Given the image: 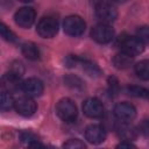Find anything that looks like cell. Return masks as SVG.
Instances as JSON below:
<instances>
[{
    "label": "cell",
    "mask_w": 149,
    "mask_h": 149,
    "mask_svg": "<svg viewBox=\"0 0 149 149\" xmlns=\"http://www.w3.org/2000/svg\"><path fill=\"white\" fill-rule=\"evenodd\" d=\"M56 113L61 120L65 122H71L77 119L78 109L76 104L70 98H63L56 105Z\"/></svg>",
    "instance_id": "6da1fadb"
},
{
    "label": "cell",
    "mask_w": 149,
    "mask_h": 149,
    "mask_svg": "<svg viewBox=\"0 0 149 149\" xmlns=\"http://www.w3.org/2000/svg\"><path fill=\"white\" fill-rule=\"evenodd\" d=\"M119 47H120L121 51L134 57L136 55H140L143 51L144 43L137 36H135V37L134 36H126L119 41Z\"/></svg>",
    "instance_id": "7a4b0ae2"
},
{
    "label": "cell",
    "mask_w": 149,
    "mask_h": 149,
    "mask_svg": "<svg viewBox=\"0 0 149 149\" xmlns=\"http://www.w3.org/2000/svg\"><path fill=\"white\" fill-rule=\"evenodd\" d=\"M85 27H86V24H85L84 20L78 15L68 16L63 23V29H64L65 34H68L69 36H73V37L83 35L85 31Z\"/></svg>",
    "instance_id": "3957f363"
},
{
    "label": "cell",
    "mask_w": 149,
    "mask_h": 149,
    "mask_svg": "<svg viewBox=\"0 0 149 149\" xmlns=\"http://www.w3.org/2000/svg\"><path fill=\"white\" fill-rule=\"evenodd\" d=\"M37 34L44 38L54 37L58 31V22L52 16H45L40 20L37 23Z\"/></svg>",
    "instance_id": "277c9868"
},
{
    "label": "cell",
    "mask_w": 149,
    "mask_h": 149,
    "mask_svg": "<svg viewBox=\"0 0 149 149\" xmlns=\"http://www.w3.org/2000/svg\"><path fill=\"white\" fill-rule=\"evenodd\" d=\"M91 36L95 42L101 43V44H106L114 38V29L108 23L101 22V23H99L92 28Z\"/></svg>",
    "instance_id": "5b68a950"
},
{
    "label": "cell",
    "mask_w": 149,
    "mask_h": 149,
    "mask_svg": "<svg viewBox=\"0 0 149 149\" xmlns=\"http://www.w3.org/2000/svg\"><path fill=\"white\" fill-rule=\"evenodd\" d=\"M15 111L22 116H31L36 112V104L29 95H22L14 101Z\"/></svg>",
    "instance_id": "8992f818"
},
{
    "label": "cell",
    "mask_w": 149,
    "mask_h": 149,
    "mask_svg": "<svg viewBox=\"0 0 149 149\" xmlns=\"http://www.w3.org/2000/svg\"><path fill=\"white\" fill-rule=\"evenodd\" d=\"M83 112L91 119H99L104 115L105 108L102 102L97 98H88L83 104Z\"/></svg>",
    "instance_id": "52a82bcc"
},
{
    "label": "cell",
    "mask_w": 149,
    "mask_h": 149,
    "mask_svg": "<svg viewBox=\"0 0 149 149\" xmlns=\"http://www.w3.org/2000/svg\"><path fill=\"white\" fill-rule=\"evenodd\" d=\"M95 16L102 22V23H109L113 22L116 16H118V12L114 8V6H112L108 2H99L95 6Z\"/></svg>",
    "instance_id": "ba28073f"
},
{
    "label": "cell",
    "mask_w": 149,
    "mask_h": 149,
    "mask_svg": "<svg viewBox=\"0 0 149 149\" xmlns=\"http://www.w3.org/2000/svg\"><path fill=\"white\" fill-rule=\"evenodd\" d=\"M21 90L23 91V93L26 95L35 98V97H40L43 93L44 86H43L42 80H40L38 78H35V77H31V78H28L22 81Z\"/></svg>",
    "instance_id": "9c48e42d"
},
{
    "label": "cell",
    "mask_w": 149,
    "mask_h": 149,
    "mask_svg": "<svg viewBox=\"0 0 149 149\" xmlns=\"http://www.w3.org/2000/svg\"><path fill=\"white\" fill-rule=\"evenodd\" d=\"M35 17L36 13L31 7H22L14 15L15 23L22 28H29L34 23Z\"/></svg>",
    "instance_id": "30bf717a"
},
{
    "label": "cell",
    "mask_w": 149,
    "mask_h": 149,
    "mask_svg": "<svg viewBox=\"0 0 149 149\" xmlns=\"http://www.w3.org/2000/svg\"><path fill=\"white\" fill-rule=\"evenodd\" d=\"M114 115L119 121L130 122L136 116V109L129 102H119L114 107Z\"/></svg>",
    "instance_id": "8fae6325"
},
{
    "label": "cell",
    "mask_w": 149,
    "mask_h": 149,
    "mask_svg": "<svg viewBox=\"0 0 149 149\" xmlns=\"http://www.w3.org/2000/svg\"><path fill=\"white\" fill-rule=\"evenodd\" d=\"M21 74L17 72L10 70L9 72L5 73L1 78V86L6 92H13L16 91L17 88H21Z\"/></svg>",
    "instance_id": "7c38bea8"
},
{
    "label": "cell",
    "mask_w": 149,
    "mask_h": 149,
    "mask_svg": "<svg viewBox=\"0 0 149 149\" xmlns=\"http://www.w3.org/2000/svg\"><path fill=\"white\" fill-rule=\"evenodd\" d=\"M106 137V130L100 125H90L85 129V139L93 144L101 143Z\"/></svg>",
    "instance_id": "4fadbf2b"
},
{
    "label": "cell",
    "mask_w": 149,
    "mask_h": 149,
    "mask_svg": "<svg viewBox=\"0 0 149 149\" xmlns=\"http://www.w3.org/2000/svg\"><path fill=\"white\" fill-rule=\"evenodd\" d=\"M116 133H118V135H119L120 139L130 141V140H134L137 136L139 130L134 126H132L129 122H127V121H120L119 125L116 126Z\"/></svg>",
    "instance_id": "5bb4252c"
},
{
    "label": "cell",
    "mask_w": 149,
    "mask_h": 149,
    "mask_svg": "<svg viewBox=\"0 0 149 149\" xmlns=\"http://www.w3.org/2000/svg\"><path fill=\"white\" fill-rule=\"evenodd\" d=\"M21 51H22L23 56L26 58L30 59V61H37V59H40V56H41L40 49L33 42H26V43H23L22 47H21Z\"/></svg>",
    "instance_id": "9a60e30c"
},
{
    "label": "cell",
    "mask_w": 149,
    "mask_h": 149,
    "mask_svg": "<svg viewBox=\"0 0 149 149\" xmlns=\"http://www.w3.org/2000/svg\"><path fill=\"white\" fill-rule=\"evenodd\" d=\"M132 63H133V56L123 51H120L113 58V64L116 69H127L132 65Z\"/></svg>",
    "instance_id": "2e32d148"
},
{
    "label": "cell",
    "mask_w": 149,
    "mask_h": 149,
    "mask_svg": "<svg viewBox=\"0 0 149 149\" xmlns=\"http://www.w3.org/2000/svg\"><path fill=\"white\" fill-rule=\"evenodd\" d=\"M20 141L29 147H43V144L40 142L38 137L29 130H24V132L20 133Z\"/></svg>",
    "instance_id": "e0dca14e"
},
{
    "label": "cell",
    "mask_w": 149,
    "mask_h": 149,
    "mask_svg": "<svg viewBox=\"0 0 149 149\" xmlns=\"http://www.w3.org/2000/svg\"><path fill=\"white\" fill-rule=\"evenodd\" d=\"M78 65H81V69H83L87 74H90V76H99V74L101 73V71H100V69L98 68V65L94 64V63L91 62V61L79 58Z\"/></svg>",
    "instance_id": "ac0fdd59"
},
{
    "label": "cell",
    "mask_w": 149,
    "mask_h": 149,
    "mask_svg": "<svg viewBox=\"0 0 149 149\" xmlns=\"http://www.w3.org/2000/svg\"><path fill=\"white\" fill-rule=\"evenodd\" d=\"M135 73L142 80H149V59H143L136 63Z\"/></svg>",
    "instance_id": "d6986e66"
},
{
    "label": "cell",
    "mask_w": 149,
    "mask_h": 149,
    "mask_svg": "<svg viewBox=\"0 0 149 149\" xmlns=\"http://www.w3.org/2000/svg\"><path fill=\"white\" fill-rule=\"evenodd\" d=\"M64 83L66 86H69L71 90H74V91H81L84 88V83L81 79H79L78 77L76 76H72V74H69L64 78Z\"/></svg>",
    "instance_id": "ffe728a7"
},
{
    "label": "cell",
    "mask_w": 149,
    "mask_h": 149,
    "mask_svg": "<svg viewBox=\"0 0 149 149\" xmlns=\"http://www.w3.org/2000/svg\"><path fill=\"white\" fill-rule=\"evenodd\" d=\"M14 99L13 97L9 94V92H6L3 91L1 93V100H0V107H1V111L6 112V111H9L10 108L14 107Z\"/></svg>",
    "instance_id": "44dd1931"
},
{
    "label": "cell",
    "mask_w": 149,
    "mask_h": 149,
    "mask_svg": "<svg viewBox=\"0 0 149 149\" xmlns=\"http://www.w3.org/2000/svg\"><path fill=\"white\" fill-rule=\"evenodd\" d=\"M127 92L132 95V97H136V98H142V99H147L149 100V90L144 88V87H140V86H129L127 88Z\"/></svg>",
    "instance_id": "7402d4cb"
},
{
    "label": "cell",
    "mask_w": 149,
    "mask_h": 149,
    "mask_svg": "<svg viewBox=\"0 0 149 149\" xmlns=\"http://www.w3.org/2000/svg\"><path fill=\"white\" fill-rule=\"evenodd\" d=\"M0 33H1V37L7 42H16L17 41L16 35L3 23L0 24Z\"/></svg>",
    "instance_id": "603a6c76"
},
{
    "label": "cell",
    "mask_w": 149,
    "mask_h": 149,
    "mask_svg": "<svg viewBox=\"0 0 149 149\" xmlns=\"http://www.w3.org/2000/svg\"><path fill=\"white\" fill-rule=\"evenodd\" d=\"M144 44H149V27L143 26L137 29V35H136Z\"/></svg>",
    "instance_id": "cb8c5ba5"
},
{
    "label": "cell",
    "mask_w": 149,
    "mask_h": 149,
    "mask_svg": "<svg viewBox=\"0 0 149 149\" xmlns=\"http://www.w3.org/2000/svg\"><path fill=\"white\" fill-rule=\"evenodd\" d=\"M63 147L70 148V149H77V148H85V144H84V142H81L78 139H70L69 141H66L63 144Z\"/></svg>",
    "instance_id": "d4e9b609"
},
{
    "label": "cell",
    "mask_w": 149,
    "mask_h": 149,
    "mask_svg": "<svg viewBox=\"0 0 149 149\" xmlns=\"http://www.w3.org/2000/svg\"><path fill=\"white\" fill-rule=\"evenodd\" d=\"M139 133H141L144 136H149V119H144L140 122L139 127H137Z\"/></svg>",
    "instance_id": "484cf974"
},
{
    "label": "cell",
    "mask_w": 149,
    "mask_h": 149,
    "mask_svg": "<svg viewBox=\"0 0 149 149\" xmlns=\"http://www.w3.org/2000/svg\"><path fill=\"white\" fill-rule=\"evenodd\" d=\"M119 83H118V80L114 78V77H112V78H109V93L111 94H115L116 92H118V90H119V85H118Z\"/></svg>",
    "instance_id": "4316f807"
},
{
    "label": "cell",
    "mask_w": 149,
    "mask_h": 149,
    "mask_svg": "<svg viewBox=\"0 0 149 149\" xmlns=\"http://www.w3.org/2000/svg\"><path fill=\"white\" fill-rule=\"evenodd\" d=\"M132 148V147H135L130 141H127V140H123L122 142H120L119 144H118V148Z\"/></svg>",
    "instance_id": "83f0119b"
},
{
    "label": "cell",
    "mask_w": 149,
    "mask_h": 149,
    "mask_svg": "<svg viewBox=\"0 0 149 149\" xmlns=\"http://www.w3.org/2000/svg\"><path fill=\"white\" fill-rule=\"evenodd\" d=\"M113 1H115V2H120V3H122V2H126L127 0H113Z\"/></svg>",
    "instance_id": "f1b7e54d"
},
{
    "label": "cell",
    "mask_w": 149,
    "mask_h": 149,
    "mask_svg": "<svg viewBox=\"0 0 149 149\" xmlns=\"http://www.w3.org/2000/svg\"><path fill=\"white\" fill-rule=\"evenodd\" d=\"M19 1H21V2H31L34 0H19Z\"/></svg>",
    "instance_id": "f546056e"
}]
</instances>
